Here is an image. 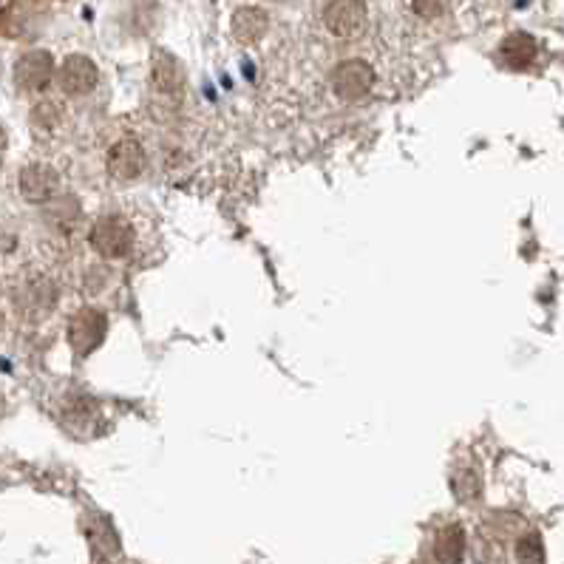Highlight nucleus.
Instances as JSON below:
<instances>
[{"mask_svg": "<svg viewBox=\"0 0 564 564\" xmlns=\"http://www.w3.org/2000/svg\"><path fill=\"white\" fill-rule=\"evenodd\" d=\"M97 80H100L97 66H94L88 57H83V54L68 57L61 66V72H57V86H61L63 94H68V97H86L88 91H94Z\"/></svg>", "mask_w": 564, "mask_h": 564, "instance_id": "7", "label": "nucleus"}, {"mask_svg": "<svg viewBox=\"0 0 564 564\" xmlns=\"http://www.w3.org/2000/svg\"><path fill=\"white\" fill-rule=\"evenodd\" d=\"M102 335H106V318L97 310H80L72 318L68 338H72V346L77 355H88L94 346H100Z\"/></svg>", "mask_w": 564, "mask_h": 564, "instance_id": "8", "label": "nucleus"}, {"mask_svg": "<svg viewBox=\"0 0 564 564\" xmlns=\"http://www.w3.org/2000/svg\"><path fill=\"white\" fill-rule=\"evenodd\" d=\"M409 7L420 21H440L448 12V0H409Z\"/></svg>", "mask_w": 564, "mask_h": 564, "instance_id": "11", "label": "nucleus"}, {"mask_svg": "<svg viewBox=\"0 0 564 564\" xmlns=\"http://www.w3.org/2000/svg\"><path fill=\"white\" fill-rule=\"evenodd\" d=\"M0 299H3V290H0Z\"/></svg>", "mask_w": 564, "mask_h": 564, "instance_id": "13", "label": "nucleus"}, {"mask_svg": "<svg viewBox=\"0 0 564 564\" xmlns=\"http://www.w3.org/2000/svg\"><path fill=\"white\" fill-rule=\"evenodd\" d=\"M333 88L335 94L344 97V100H360V97H366L369 88H372V72H369V66L360 61L344 63V66L335 68Z\"/></svg>", "mask_w": 564, "mask_h": 564, "instance_id": "9", "label": "nucleus"}, {"mask_svg": "<svg viewBox=\"0 0 564 564\" xmlns=\"http://www.w3.org/2000/svg\"><path fill=\"white\" fill-rule=\"evenodd\" d=\"M94 252L106 261H140L145 250V219L126 210L100 213L88 230Z\"/></svg>", "mask_w": 564, "mask_h": 564, "instance_id": "2", "label": "nucleus"}, {"mask_svg": "<svg viewBox=\"0 0 564 564\" xmlns=\"http://www.w3.org/2000/svg\"><path fill=\"white\" fill-rule=\"evenodd\" d=\"M7 299L18 318L41 324L61 304V281L48 267L26 264L9 279Z\"/></svg>", "mask_w": 564, "mask_h": 564, "instance_id": "1", "label": "nucleus"}, {"mask_svg": "<svg viewBox=\"0 0 564 564\" xmlns=\"http://www.w3.org/2000/svg\"><path fill=\"white\" fill-rule=\"evenodd\" d=\"M264 32L267 18L259 9H241V12H236V18H232V34H236L241 43H247V46L259 41Z\"/></svg>", "mask_w": 564, "mask_h": 564, "instance_id": "10", "label": "nucleus"}, {"mask_svg": "<svg viewBox=\"0 0 564 564\" xmlns=\"http://www.w3.org/2000/svg\"><path fill=\"white\" fill-rule=\"evenodd\" d=\"M106 167L113 182H133L145 171V148L137 137H120L108 148Z\"/></svg>", "mask_w": 564, "mask_h": 564, "instance_id": "5", "label": "nucleus"}, {"mask_svg": "<svg viewBox=\"0 0 564 564\" xmlns=\"http://www.w3.org/2000/svg\"><path fill=\"white\" fill-rule=\"evenodd\" d=\"M18 191L29 205H52L63 191V176L52 162H29L18 173Z\"/></svg>", "mask_w": 564, "mask_h": 564, "instance_id": "4", "label": "nucleus"}, {"mask_svg": "<svg viewBox=\"0 0 564 564\" xmlns=\"http://www.w3.org/2000/svg\"><path fill=\"white\" fill-rule=\"evenodd\" d=\"M3 156H7V133L0 131V165H3Z\"/></svg>", "mask_w": 564, "mask_h": 564, "instance_id": "12", "label": "nucleus"}, {"mask_svg": "<svg viewBox=\"0 0 564 564\" xmlns=\"http://www.w3.org/2000/svg\"><path fill=\"white\" fill-rule=\"evenodd\" d=\"M54 77V63L52 54L46 52H29L23 54L18 66H14V80H18V88L29 94H41L46 91L48 83Z\"/></svg>", "mask_w": 564, "mask_h": 564, "instance_id": "6", "label": "nucleus"}, {"mask_svg": "<svg viewBox=\"0 0 564 564\" xmlns=\"http://www.w3.org/2000/svg\"><path fill=\"white\" fill-rule=\"evenodd\" d=\"M321 26L335 43H355L369 29V9L364 0H329L321 14Z\"/></svg>", "mask_w": 564, "mask_h": 564, "instance_id": "3", "label": "nucleus"}]
</instances>
